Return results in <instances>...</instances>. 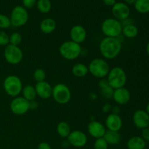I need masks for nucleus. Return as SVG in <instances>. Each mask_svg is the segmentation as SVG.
<instances>
[{"label":"nucleus","instance_id":"obj_1","mask_svg":"<svg viewBox=\"0 0 149 149\" xmlns=\"http://www.w3.org/2000/svg\"><path fill=\"white\" fill-rule=\"evenodd\" d=\"M99 49L104 58L114 59L122 51V43L118 38L105 37L100 42Z\"/></svg>","mask_w":149,"mask_h":149},{"label":"nucleus","instance_id":"obj_2","mask_svg":"<svg viewBox=\"0 0 149 149\" xmlns=\"http://www.w3.org/2000/svg\"><path fill=\"white\" fill-rule=\"evenodd\" d=\"M127 77L126 72L122 68L119 66L111 68L107 76V81L109 86L113 90L125 87Z\"/></svg>","mask_w":149,"mask_h":149},{"label":"nucleus","instance_id":"obj_3","mask_svg":"<svg viewBox=\"0 0 149 149\" xmlns=\"http://www.w3.org/2000/svg\"><path fill=\"white\" fill-rule=\"evenodd\" d=\"M59 52L64 59L74 61L81 55L82 49L80 45L70 40L61 44L59 47Z\"/></svg>","mask_w":149,"mask_h":149},{"label":"nucleus","instance_id":"obj_4","mask_svg":"<svg viewBox=\"0 0 149 149\" xmlns=\"http://www.w3.org/2000/svg\"><path fill=\"white\" fill-rule=\"evenodd\" d=\"M89 72L94 77L103 79L106 77L110 71V65L103 58H95L88 65Z\"/></svg>","mask_w":149,"mask_h":149},{"label":"nucleus","instance_id":"obj_5","mask_svg":"<svg viewBox=\"0 0 149 149\" xmlns=\"http://www.w3.org/2000/svg\"><path fill=\"white\" fill-rule=\"evenodd\" d=\"M3 87L5 93L10 97H17L23 90V83L16 75H9L4 79Z\"/></svg>","mask_w":149,"mask_h":149},{"label":"nucleus","instance_id":"obj_6","mask_svg":"<svg viewBox=\"0 0 149 149\" xmlns=\"http://www.w3.org/2000/svg\"><path fill=\"white\" fill-rule=\"evenodd\" d=\"M122 23L115 18L109 17L103 20L101 25V30L106 37L118 38L122 32Z\"/></svg>","mask_w":149,"mask_h":149},{"label":"nucleus","instance_id":"obj_7","mask_svg":"<svg viewBox=\"0 0 149 149\" xmlns=\"http://www.w3.org/2000/svg\"><path fill=\"white\" fill-rule=\"evenodd\" d=\"M52 96L55 102L59 104H66L71 98V93L65 84L59 83L52 87Z\"/></svg>","mask_w":149,"mask_h":149},{"label":"nucleus","instance_id":"obj_8","mask_svg":"<svg viewBox=\"0 0 149 149\" xmlns=\"http://www.w3.org/2000/svg\"><path fill=\"white\" fill-rule=\"evenodd\" d=\"M10 22L15 27H21L27 23L29 20V13L23 6H16L13 9L10 14Z\"/></svg>","mask_w":149,"mask_h":149},{"label":"nucleus","instance_id":"obj_9","mask_svg":"<svg viewBox=\"0 0 149 149\" xmlns=\"http://www.w3.org/2000/svg\"><path fill=\"white\" fill-rule=\"evenodd\" d=\"M4 57L8 63L11 65H16L22 61L23 53L22 49L18 46H15L9 44L4 48Z\"/></svg>","mask_w":149,"mask_h":149},{"label":"nucleus","instance_id":"obj_10","mask_svg":"<svg viewBox=\"0 0 149 149\" xmlns=\"http://www.w3.org/2000/svg\"><path fill=\"white\" fill-rule=\"evenodd\" d=\"M10 110L14 114L20 116L29 111V102L23 97H15L10 103Z\"/></svg>","mask_w":149,"mask_h":149},{"label":"nucleus","instance_id":"obj_11","mask_svg":"<svg viewBox=\"0 0 149 149\" xmlns=\"http://www.w3.org/2000/svg\"><path fill=\"white\" fill-rule=\"evenodd\" d=\"M67 139L68 143L76 148H82L87 143V135L81 130L71 131Z\"/></svg>","mask_w":149,"mask_h":149},{"label":"nucleus","instance_id":"obj_12","mask_svg":"<svg viewBox=\"0 0 149 149\" xmlns=\"http://www.w3.org/2000/svg\"><path fill=\"white\" fill-rule=\"evenodd\" d=\"M111 12L114 18L119 21L128 18L130 14V7L125 2H116L112 7Z\"/></svg>","mask_w":149,"mask_h":149},{"label":"nucleus","instance_id":"obj_13","mask_svg":"<svg viewBox=\"0 0 149 149\" xmlns=\"http://www.w3.org/2000/svg\"><path fill=\"white\" fill-rule=\"evenodd\" d=\"M132 121L138 129L143 130L149 127V115L146 110L135 111L132 116Z\"/></svg>","mask_w":149,"mask_h":149},{"label":"nucleus","instance_id":"obj_14","mask_svg":"<svg viewBox=\"0 0 149 149\" xmlns=\"http://www.w3.org/2000/svg\"><path fill=\"white\" fill-rule=\"evenodd\" d=\"M70 37L72 42L79 45L83 43L87 38L86 29L81 25H75L70 31Z\"/></svg>","mask_w":149,"mask_h":149},{"label":"nucleus","instance_id":"obj_15","mask_svg":"<svg viewBox=\"0 0 149 149\" xmlns=\"http://www.w3.org/2000/svg\"><path fill=\"white\" fill-rule=\"evenodd\" d=\"M88 133L95 139L103 138L106 133V127L100 122L92 121L87 126Z\"/></svg>","mask_w":149,"mask_h":149},{"label":"nucleus","instance_id":"obj_16","mask_svg":"<svg viewBox=\"0 0 149 149\" xmlns=\"http://www.w3.org/2000/svg\"><path fill=\"white\" fill-rule=\"evenodd\" d=\"M123 122L122 119L119 114L111 113L106 117V127L108 130L119 132L122 127Z\"/></svg>","mask_w":149,"mask_h":149},{"label":"nucleus","instance_id":"obj_17","mask_svg":"<svg viewBox=\"0 0 149 149\" xmlns=\"http://www.w3.org/2000/svg\"><path fill=\"white\" fill-rule=\"evenodd\" d=\"M112 98L113 99L115 103L123 106L129 103L131 98V95L127 89L125 87H122L114 90Z\"/></svg>","mask_w":149,"mask_h":149},{"label":"nucleus","instance_id":"obj_18","mask_svg":"<svg viewBox=\"0 0 149 149\" xmlns=\"http://www.w3.org/2000/svg\"><path fill=\"white\" fill-rule=\"evenodd\" d=\"M36 95L42 99H48L52 96V87L46 81L36 83L35 86Z\"/></svg>","mask_w":149,"mask_h":149},{"label":"nucleus","instance_id":"obj_19","mask_svg":"<svg viewBox=\"0 0 149 149\" xmlns=\"http://www.w3.org/2000/svg\"><path fill=\"white\" fill-rule=\"evenodd\" d=\"M57 27V23L53 18L46 17L41 21L39 28L42 32L45 34H49L52 33Z\"/></svg>","mask_w":149,"mask_h":149},{"label":"nucleus","instance_id":"obj_20","mask_svg":"<svg viewBox=\"0 0 149 149\" xmlns=\"http://www.w3.org/2000/svg\"><path fill=\"white\" fill-rule=\"evenodd\" d=\"M128 149H145L146 147V141L141 136H133L128 140L127 143Z\"/></svg>","mask_w":149,"mask_h":149},{"label":"nucleus","instance_id":"obj_21","mask_svg":"<svg viewBox=\"0 0 149 149\" xmlns=\"http://www.w3.org/2000/svg\"><path fill=\"white\" fill-rule=\"evenodd\" d=\"M103 138L106 140L109 145L111 146L118 145L121 141L120 134L119 133V132H115V131L106 130Z\"/></svg>","mask_w":149,"mask_h":149},{"label":"nucleus","instance_id":"obj_22","mask_svg":"<svg viewBox=\"0 0 149 149\" xmlns=\"http://www.w3.org/2000/svg\"><path fill=\"white\" fill-rule=\"evenodd\" d=\"M72 74L74 77H79V78H82L84 77L89 73L88 66L84 65V63H76L75 65H73Z\"/></svg>","mask_w":149,"mask_h":149},{"label":"nucleus","instance_id":"obj_23","mask_svg":"<svg viewBox=\"0 0 149 149\" xmlns=\"http://www.w3.org/2000/svg\"><path fill=\"white\" fill-rule=\"evenodd\" d=\"M122 33L127 39H133L138 34V29L135 25L129 24L123 26Z\"/></svg>","mask_w":149,"mask_h":149},{"label":"nucleus","instance_id":"obj_24","mask_svg":"<svg viewBox=\"0 0 149 149\" xmlns=\"http://www.w3.org/2000/svg\"><path fill=\"white\" fill-rule=\"evenodd\" d=\"M22 94H23V97H24L29 102L34 100L37 96L35 87L32 85L25 86L22 90Z\"/></svg>","mask_w":149,"mask_h":149},{"label":"nucleus","instance_id":"obj_25","mask_svg":"<svg viewBox=\"0 0 149 149\" xmlns=\"http://www.w3.org/2000/svg\"><path fill=\"white\" fill-rule=\"evenodd\" d=\"M71 132V128L67 122H61L57 125V132L61 138H67Z\"/></svg>","mask_w":149,"mask_h":149},{"label":"nucleus","instance_id":"obj_26","mask_svg":"<svg viewBox=\"0 0 149 149\" xmlns=\"http://www.w3.org/2000/svg\"><path fill=\"white\" fill-rule=\"evenodd\" d=\"M135 10L141 14L149 13V0H136L134 4Z\"/></svg>","mask_w":149,"mask_h":149},{"label":"nucleus","instance_id":"obj_27","mask_svg":"<svg viewBox=\"0 0 149 149\" xmlns=\"http://www.w3.org/2000/svg\"><path fill=\"white\" fill-rule=\"evenodd\" d=\"M36 5L37 10L43 14L48 13L52 8V3L50 0H37Z\"/></svg>","mask_w":149,"mask_h":149},{"label":"nucleus","instance_id":"obj_28","mask_svg":"<svg viewBox=\"0 0 149 149\" xmlns=\"http://www.w3.org/2000/svg\"><path fill=\"white\" fill-rule=\"evenodd\" d=\"M33 77L36 82L43 81L46 79V73H45V70L42 68H36L33 71Z\"/></svg>","mask_w":149,"mask_h":149},{"label":"nucleus","instance_id":"obj_29","mask_svg":"<svg viewBox=\"0 0 149 149\" xmlns=\"http://www.w3.org/2000/svg\"><path fill=\"white\" fill-rule=\"evenodd\" d=\"M22 42V36L19 32H13L10 36V45L18 46Z\"/></svg>","mask_w":149,"mask_h":149},{"label":"nucleus","instance_id":"obj_30","mask_svg":"<svg viewBox=\"0 0 149 149\" xmlns=\"http://www.w3.org/2000/svg\"><path fill=\"white\" fill-rule=\"evenodd\" d=\"M10 26H11V22L10 17L5 15L0 14V29H8Z\"/></svg>","mask_w":149,"mask_h":149},{"label":"nucleus","instance_id":"obj_31","mask_svg":"<svg viewBox=\"0 0 149 149\" xmlns=\"http://www.w3.org/2000/svg\"><path fill=\"white\" fill-rule=\"evenodd\" d=\"M109 144L103 138L95 139L94 143V149H108Z\"/></svg>","mask_w":149,"mask_h":149},{"label":"nucleus","instance_id":"obj_32","mask_svg":"<svg viewBox=\"0 0 149 149\" xmlns=\"http://www.w3.org/2000/svg\"><path fill=\"white\" fill-rule=\"evenodd\" d=\"M10 44V36L4 31H0V46L6 47Z\"/></svg>","mask_w":149,"mask_h":149},{"label":"nucleus","instance_id":"obj_33","mask_svg":"<svg viewBox=\"0 0 149 149\" xmlns=\"http://www.w3.org/2000/svg\"><path fill=\"white\" fill-rule=\"evenodd\" d=\"M101 95L106 99H111L113 97V88L110 87V86H108V87H105V88L101 89Z\"/></svg>","mask_w":149,"mask_h":149},{"label":"nucleus","instance_id":"obj_34","mask_svg":"<svg viewBox=\"0 0 149 149\" xmlns=\"http://www.w3.org/2000/svg\"><path fill=\"white\" fill-rule=\"evenodd\" d=\"M22 1H23V7L26 10L33 8L36 4V0H22Z\"/></svg>","mask_w":149,"mask_h":149},{"label":"nucleus","instance_id":"obj_35","mask_svg":"<svg viewBox=\"0 0 149 149\" xmlns=\"http://www.w3.org/2000/svg\"><path fill=\"white\" fill-rule=\"evenodd\" d=\"M141 137L145 141H149V127L142 130Z\"/></svg>","mask_w":149,"mask_h":149},{"label":"nucleus","instance_id":"obj_36","mask_svg":"<svg viewBox=\"0 0 149 149\" xmlns=\"http://www.w3.org/2000/svg\"><path fill=\"white\" fill-rule=\"evenodd\" d=\"M108 86H109V82H108L107 79H100V81H99V87H100V90L101 89H103L105 88V87H108Z\"/></svg>","mask_w":149,"mask_h":149},{"label":"nucleus","instance_id":"obj_37","mask_svg":"<svg viewBox=\"0 0 149 149\" xmlns=\"http://www.w3.org/2000/svg\"><path fill=\"white\" fill-rule=\"evenodd\" d=\"M39 107V103L36 100H32V101L29 102V110H36L37 108Z\"/></svg>","mask_w":149,"mask_h":149},{"label":"nucleus","instance_id":"obj_38","mask_svg":"<svg viewBox=\"0 0 149 149\" xmlns=\"http://www.w3.org/2000/svg\"><path fill=\"white\" fill-rule=\"evenodd\" d=\"M37 149H52L49 143L46 142H42L38 145Z\"/></svg>","mask_w":149,"mask_h":149},{"label":"nucleus","instance_id":"obj_39","mask_svg":"<svg viewBox=\"0 0 149 149\" xmlns=\"http://www.w3.org/2000/svg\"><path fill=\"white\" fill-rule=\"evenodd\" d=\"M103 1L106 5L111 6V7H113L116 3V0H103Z\"/></svg>","mask_w":149,"mask_h":149},{"label":"nucleus","instance_id":"obj_40","mask_svg":"<svg viewBox=\"0 0 149 149\" xmlns=\"http://www.w3.org/2000/svg\"><path fill=\"white\" fill-rule=\"evenodd\" d=\"M111 110V106L109 104H106L105 106H103V111L105 112V113H106V112H109V111Z\"/></svg>","mask_w":149,"mask_h":149},{"label":"nucleus","instance_id":"obj_41","mask_svg":"<svg viewBox=\"0 0 149 149\" xmlns=\"http://www.w3.org/2000/svg\"><path fill=\"white\" fill-rule=\"evenodd\" d=\"M111 111L113 113H114V114H119V108L118 106H114V107L111 108Z\"/></svg>","mask_w":149,"mask_h":149},{"label":"nucleus","instance_id":"obj_42","mask_svg":"<svg viewBox=\"0 0 149 149\" xmlns=\"http://www.w3.org/2000/svg\"><path fill=\"white\" fill-rule=\"evenodd\" d=\"M125 1V3L126 4H130V5H132V4H133L135 3V1H136V0H124Z\"/></svg>","mask_w":149,"mask_h":149},{"label":"nucleus","instance_id":"obj_43","mask_svg":"<svg viewBox=\"0 0 149 149\" xmlns=\"http://www.w3.org/2000/svg\"><path fill=\"white\" fill-rule=\"evenodd\" d=\"M146 52L147 54L149 55V42L148 44H147L146 47Z\"/></svg>","mask_w":149,"mask_h":149},{"label":"nucleus","instance_id":"obj_44","mask_svg":"<svg viewBox=\"0 0 149 149\" xmlns=\"http://www.w3.org/2000/svg\"><path fill=\"white\" fill-rule=\"evenodd\" d=\"M146 111L149 115V102L148 103V104L146 105Z\"/></svg>","mask_w":149,"mask_h":149},{"label":"nucleus","instance_id":"obj_45","mask_svg":"<svg viewBox=\"0 0 149 149\" xmlns=\"http://www.w3.org/2000/svg\"><path fill=\"white\" fill-rule=\"evenodd\" d=\"M148 90H149V88H148Z\"/></svg>","mask_w":149,"mask_h":149}]
</instances>
